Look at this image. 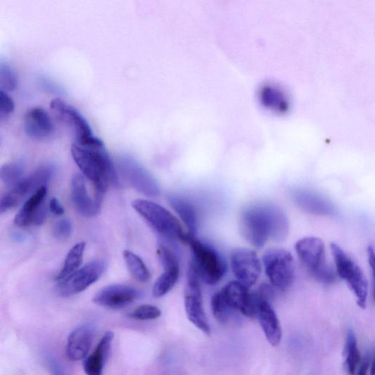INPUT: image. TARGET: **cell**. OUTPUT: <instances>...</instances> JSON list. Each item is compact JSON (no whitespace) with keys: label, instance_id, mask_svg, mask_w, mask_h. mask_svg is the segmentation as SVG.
<instances>
[{"label":"cell","instance_id":"obj_1","mask_svg":"<svg viewBox=\"0 0 375 375\" xmlns=\"http://www.w3.org/2000/svg\"><path fill=\"white\" fill-rule=\"evenodd\" d=\"M71 154L83 176L94 184L95 201L101 205L108 188L119 186L117 172L103 141L95 136L75 141L71 146Z\"/></svg>","mask_w":375,"mask_h":375},{"label":"cell","instance_id":"obj_2","mask_svg":"<svg viewBox=\"0 0 375 375\" xmlns=\"http://www.w3.org/2000/svg\"><path fill=\"white\" fill-rule=\"evenodd\" d=\"M241 230L250 244L261 248L270 240L279 242L287 239L290 224L281 208L260 203L250 205L242 212Z\"/></svg>","mask_w":375,"mask_h":375},{"label":"cell","instance_id":"obj_3","mask_svg":"<svg viewBox=\"0 0 375 375\" xmlns=\"http://www.w3.org/2000/svg\"><path fill=\"white\" fill-rule=\"evenodd\" d=\"M295 252L303 267L316 280L326 284L336 281L337 274L327 262L326 246L322 240L303 238L296 243Z\"/></svg>","mask_w":375,"mask_h":375},{"label":"cell","instance_id":"obj_4","mask_svg":"<svg viewBox=\"0 0 375 375\" xmlns=\"http://www.w3.org/2000/svg\"><path fill=\"white\" fill-rule=\"evenodd\" d=\"M331 251L334 260L335 271L339 277L345 280L354 294L357 303L365 309L368 298V281L360 266L357 264L336 243L331 244Z\"/></svg>","mask_w":375,"mask_h":375},{"label":"cell","instance_id":"obj_5","mask_svg":"<svg viewBox=\"0 0 375 375\" xmlns=\"http://www.w3.org/2000/svg\"><path fill=\"white\" fill-rule=\"evenodd\" d=\"M192 249L191 260L199 274L201 280L208 284L215 285L224 277L227 265L215 249L186 234L184 241Z\"/></svg>","mask_w":375,"mask_h":375},{"label":"cell","instance_id":"obj_6","mask_svg":"<svg viewBox=\"0 0 375 375\" xmlns=\"http://www.w3.org/2000/svg\"><path fill=\"white\" fill-rule=\"evenodd\" d=\"M132 207L160 235L184 241L186 234L180 222L163 206L146 200H136Z\"/></svg>","mask_w":375,"mask_h":375},{"label":"cell","instance_id":"obj_7","mask_svg":"<svg viewBox=\"0 0 375 375\" xmlns=\"http://www.w3.org/2000/svg\"><path fill=\"white\" fill-rule=\"evenodd\" d=\"M262 264L274 288L284 292L291 287L295 280V266L290 252L283 248L267 250L262 257Z\"/></svg>","mask_w":375,"mask_h":375},{"label":"cell","instance_id":"obj_8","mask_svg":"<svg viewBox=\"0 0 375 375\" xmlns=\"http://www.w3.org/2000/svg\"><path fill=\"white\" fill-rule=\"evenodd\" d=\"M201 278L191 261L190 262L185 289V309L190 322L207 335L210 327L206 317L201 289Z\"/></svg>","mask_w":375,"mask_h":375},{"label":"cell","instance_id":"obj_9","mask_svg":"<svg viewBox=\"0 0 375 375\" xmlns=\"http://www.w3.org/2000/svg\"><path fill=\"white\" fill-rule=\"evenodd\" d=\"M106 269V264L103 260L91 261L72 275L59 281L57 291L63 297L79 294L96 283L103 274Z\"/></svg>","mask_w":375,"mask_h":375},{"label":"cell","instance_id":"obj_10","mask_svg":"<svg viewBox=\"0 0 375 375\" xmlns=\"http://www.w3.org/2000/svg\"><path fill=\"white\" fill-rule=\"evenodd\" d=\"M272 295L269 286L264 285L255 294L257 300V316L267 341L277 347L282 338L281 328L277 315L271 305L269 298Z\"/></svg>","mask_w":375,"mask_h":375},{"label":"cell","instance_id":"obj_11","mask_svg":"<svg viewBox=\"0 0 375 375\" xmlns=\"http://www.w3.org/2000/svg\"><path fill=\"white\" fill-rule=\"evenodd\" d=\"M231 270L237 281L250 288L258 281L262 264L257 253L248 248H237L231 255Z\"/></svg>","mask_w":375,"mask_h":375},{"label":"cell","instance_id":"obj_12","mask_svg":"<svg viewBox=\"0 0 375 375\" xmlns=\"http://www.w3.org/2000/svg\"><path fill=\"white\" fill-rule=\"evenodd\" d=\"M157 254L164 267V273L158 277L153 288L154 298H159L174 287L180 276V264L172 250L165 246H160Z\"/></svg>","mask_w":375,"mask_h":375},{"label":"cell","instance_id":"obj_13","mask_svg":"<svg viewBox=\"0 0 375 375\" xmlns=\"http://www.w3.org/2000/svg\"><path fill=\"white\" fill-rule=\"evenodd\" d=\"M227 305L230 309L241 312L248 317L257 316V300L255 294L238 281L228 283L221 291Z\"/></svg>","mask_w":375,"mask_h":375},{"label":"cell","instance_id":"obj_14","mask_svg":"<svg viewBox=\"0 0 375 375\" xmlns=\"http://www.w3.org/2000/svg\"><path fill=\"white\" fill-rule=\"evenodd\" d=\"M140 295L132 286L112 284L106 286L94 297L96 305L111 310H120L131 305Z\"/></svg>","mask_w":375,"mask_h":375},{"label":"cell","instance_id":"obj_15","mask_svg":"<svg viewBox=\"0 0 375 375\" xmlns=\"http://www.w3.org/2000/svg\"><path fill=\"white\" fill-rule=\"evenodd\" d=\"M51 109L66 126L72 129L75 141H83L94 136L86 120L74 106L61 99H55L51 102Z\"/></svg>","mask_w":375,"mask_h":375},{"label":"cell","instance_id":"obj_16","mask_svg":"<svg viewBox=\"0 0 375 375\" xmlns=\"http://www.w3.org/2000/svg\"><path fill=\"white\" fill-rule=\"evenodd\" d=\"M295 205L303 211L321 217H334L337 210L326 196L314 191L299 189L293 193Z\"/></svg>","mask_w":375,"mask_h":375},{"label":"cell","instance_id":"obj_17","mask_svg":"<svg viewBox=\"0 0 375 375\" xmlns=\"http://www.w3.org/2000/svg\"><path fill=\"white\" fill-rule=\"evenodd\" d=\"M46 193V186L35 191L16 214L14 220L15 224L21 227L31 224H42L47 216V210L44 205Z\"/></svg>","mask_w":375,"mask_h":375},{"label":"cell","instance_id":"obj_18","mask_svg":"<svg viewBox=\"0 0 375 375\" xmlns=\"http://www.w3.org/2000/svg\"><path fill=\"white\" fill-rule=\"evenodd\" d=\"M96 329L93 324H84L69 335L66 346L68 359L78 362L86 358L95 338Z\"/></svg>","mask_w":375,"mask_h":375},{"label":"cell","instance_id":"obj_19","mask_svg":"<svg viewBox=\"0 0 375 375\" xmlns=\"http://www.w3.org/2000/svg\"><path fill=\"white\" fill-rule=\"evenodd\" d=\"M71 201L76 210L84 217H96L101 210V205L92 199L89 194L84 177L81 174H76L71 181Z\"/></svg>","mask_w":375,"mask_h":375},{"label":"cell","instance_id":"obj_20","mask_svg":"<svg viewBox=\"0 0 375 375\" xmlns=\"http://www.w3.org/2000/svg\"><path fill=\"white\" fill-rule=\"evenodd\" d=\"M24 129L31 139L42 140L52 134L53 127L48 113L40 107H34L25 116Z\"/></svg>","mask_w":375,"mask_h":375},{"label":"cell","instance_id":"obj_21","mask_svg":"<svg viewBox=\"0 0 375 375\" xmlns=\"http://www.w3.org/2000/svg\"><path fill=\"white\" fill-rule=\"evenodd\" d=\"M112 331H106L94 352L84 360L83 368L87 375H103V367L109 359L114 339Z\"/></svg>","mask_w":375,"mask_h":375},{"label":"cell","instance_id":"obj_22","mask_svg":"<svg viewBox=\"0 0 375 375\" xmlns=\"http://www.w3.org/2000/svg\"><path fill=\"white\" fill-rule=\"evenodd\" d=\"M130 184L139 193L150 198H154L160 193V189L155 178L145 169L136 165H128L125 167Z\"/></svg>","mask_w":375,"mask_h":375},{"label":"cell","instance_id":"obj_23","mask_svg":"<svg viewBox=\"0 0 375 375\" xmlns=\"http://www.w3.org/2000/svg\"><path fill=\"white\" fill-rule=\"evenodd\" d=\"M169 203L186 224L189 234L195 236L198 231V220L194 206L189 201L173 196L169 198Z\"/></svg>","mask_w":375,"mask_h":375},{"label":"cell","instance_id":"obj_24","mask_svg":"<svg viewBox=\"0 0 375 375\" xmlns=\"http://www.w3.org/2000/svg\"><path fill=\"white\" fill-rule=\"evenodd\" d=\"M86 243L80 242L70 250L61 272L56 277L57 281H63L78 271L83 262Z\"/></svg>","mask_w":375,"mask_h":375},{"label":"cell","instance_id":"obj_25","mask_svg":"<svg viewBox=\"0 0 375 375\" xmlns=\"http://www.w3.org/2000/svg\"><path fill=\"white\" fill-rule=\"evenodd\" d=\"M123 258L132 277L139 282L146 283L150 281L151 275L147 265L138 255L125 250Z\"/></svg>","mask_w":375,"mask_h":375},{"label":"cell","instance_id":"obj_26","mask_svg":"<svg viewBox=\"0 0 375 375\" xmlns=\"http://www.w3.org/2000/svg\"><path fill=\"white\" fill-rule=\"evenodd\" d=\"M345 355L348 372L350 375H354L361 363V355L355 335L352 330H349L347 334Z\"/></svg>","mask_w":375,"mask_h":375},{"label":"cell","instance_id":"obj_27","mask_svg":"<svg viewBox=\"0 0 375 375\" xmlns=\"http://www.w3.org/2000/svg\"><path fill=\"white\" fill-rule=\"evenodd\" d=\"M25 165L17 160L0 167V179L7 186H14L23 179Z\"/></svg>","mask_w":375,"mask_h":375},{"label":"cell","instance_id":"obj_28","mask_svg":"<svg viewBox=\"0 0 375 375\" xmlns=\"http://www.w3.org/2000/svg\"><path fill=\"white\" fill-rule=\"evenodd\" d=\"M17 77L13 68L6 62L0 61V90L13 91L17 87Z\"/></svg>","mask_w":375,"mask_h":375},{"label":"cell","instance_id":"obj_29","mask_svg":"<svg viewBox=\"0 0 375 375\" xmlns=\"http://www.w3.org/2000/svg\"><path fill=\"white\" fill-rule=\"evenodd\" d=\"M221 292L214 294L211 299V310L218 322L225 324L228 320L229 310Z\"/></svg>","mask_w":375,"mask_h":375},{"label":"cell","instance_id":"obj_30","mask_svg":"<svg viewBox=\"0 0 375 375\" xmlns=\"http://www.w3.org/2000/svg\"><path fill=\"white\" fill-rule=\"evenodd\" d=\"M160 315H162V311L149 305L139 306L129 314L131 318L141 321L155 319Z\"/></svg>","mask_w":375,"mask_h":375},{"label":"cell","instance_id":"obj_31","mask_svg":"<svg viewBox=\"0 0 375 375\" xmlns=\"http://www.w3.org/2000/svg\"><path fill=\"white\" fill-rule=\"evenodd\" d=\"M15 110L13 99L4 91L0 90V122L8 119Z\"/></svg>","mask_w":375,"mask_h":375},{"label":"cell","instance_id":"obj_32","mask_svg":"<svg viewBox=\"0 0 375 375\" xmlns=\"http://www.w3.org/2000/svg\"><path fill=\"white\" fill-rule=\"evenodd\" d=\"M72 234V224L68 220L59 221L53 227V235L59 239H65Z\"/></svg>","mask_w":375,"mask_h":375},{"label":"cell","instance_id":"obj_33","mask_svg":"<svg viewBox=\"0 0 375 375\" xmlns=\"http://www.w3.org/2000/svg\"><path fill=\"white\" fill-rule=\"evenodd\" d=\"M48 364L51 373V375H66L63 369L57 360L53 359L52 357H49L48 360Z\"/></svg>","mask_w":375,"mask_h":375},{"label":"cell","instance_id":"obj_34","mask_svg":"<svg viewBox=\"0 0 375 375\" xmlns=\"http://www.w3.org/2000/svg\"><path fill=\"white\" fill-rule=\"evenodd\" d=\"M49 209L55 215L62 216L65 212L64 208L56 198H52L49 202Z\"/></svg>","mask_w":375,"mask_h":375},{"label":"cell","instance_id":"obj_35","mask_svg":"<svg viewBox=\"0 0 375 375\" xmlns=\"http://www.w3.org/2000/svg\"><path fill=\"white\" fill-rule=\"evenodd\" d=\"M370 361L366 359L358 371V375H368Z\"/></svg>","mask_w":375,"mask_h":375}]
</instances>
